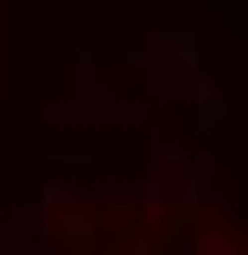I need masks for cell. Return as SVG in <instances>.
I'll use <instances>...</instances> for the list:
<instances>
[{
  "label": "cell",
  "mask_w": 248,
  "mask_h": 255,
  "mask_svg": "<svg viewBox=\"0 0 248 255\" xmlns=\"http://www.w3.org/2000/svg\"><path fill=\"white\" fill-rule=\"evenodd\" d=\"M197 255H248V243H236V236H223L217 223H204V230H197Z\"/></svg>",
  "instance_id": "cell-2"
},
{
  "label": "cell",
  "mask_w": 248,
  "mask_h": 255,
  "mask_svg": "<svg viewBox=\"0 0 248 255\" xmlns=\"http://www.w3.org/2000/svg\"><path fill=\"white\" fill-rule=\"evenodd\" d=\"M45 223H51L58 236H70V243L95 236V211H89V198H77L70 185H45Z\"/></svg>",
  "instance_id": "cell-1"
}]
</instances>
